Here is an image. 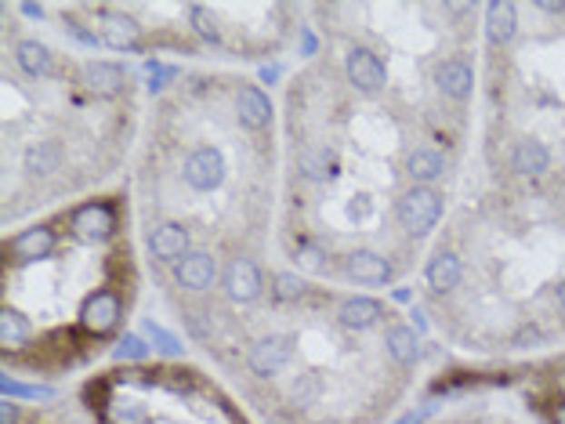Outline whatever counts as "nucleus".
<instances>
[{"label":"nucleus","instance_id":"6","mask_svg":"<svg viewBox=\"0 0 565 424\" xmlns=\"http://www.w3.org/2000/svg\"><path fill=\"white\" fill-rule=\"evenodd\" d=\"M69 225H73V232L84 243H105L116 232V211L109 203H102V200H91V203H84V207L73 211Z\"/></svg>","mask_w":565,"mask_h":424},{"label":"nucleus","instance_id":"34","mask_svg":"<svg viewBox=\"0 0 565 424\" xmlns=\"http://www.w3.org/2000/svg\"><path fill=\"white\" fill-rule=\"evenodd\" d=\"M297 265L308 269V272H319V269H322V251H319L315 243H301V247H297Z\"/></svg>","mask_w":565,"mask_h":424},{"label":"nucleus","instance_id":"39","mask_svg":"<svg viewBox=\"0 0 565 424\" xmlns=\"http://www.w3.org/2000/svg\"><path fill=\"white\" fill-rule=\"evenodd\" d=\"M18 11H22L25 18H36V22L44 18V4H18Z\"/></svg>","mask_w":565,"mask_h":424},{"label":"nucleus","instance_id":"1","mask_svg":"<svg viewBox=\"0 0 565 424\" xmlns=\"http://www.w3.org/2000/svg\"><path fill=\"white\" fill-rule=\"evenodd\" d=\"M442 211H446L442 192L431 189V185H413V189H406V192L399 196V203H395V218H399V225H402L410 236H428V232L439 225Z\"/></svg>","mask_w":565,"mask_h":424},{"label":"nucleus","instance_id":"20","mask_svg":"<svg viewBox=\"0 0 565 424\" xmlns=\"http://www.w3.org/2000/svg\"><path fill=\"white\" fill-rule=\"evenodd\" d=\"M406 174H410L413 185H431V182H439L446 174V156L439 149H431V145H421V149H413L406 156Z\"/></svg>","mask_w":565,"mask_h":424},{"label":"nucleus","instance_id":"41","mask_svg":"<svg viewBox=\"0 0 565 424\" xmlns=\"http://www.w3.org/2000/svg\"><path fill=\"white\" fill-rule=\"evenodd\" d=\"M301 51H304V54H312V51H315V36H312L308 29H301Z\"/></svg>","mask_w":565,"mask_h":424},{"label":"nucleus","instance_id":"23","mask_svg":"<svg viewBox=\"0 0 565 424\" xmlns=\"http://www.w3.org/2000/svg\"><path fill=\"white\" fill-rule=\"evenodd\" d=\"M297 171H301L308 182H326V178L337 174V153L326 149V145H308V149H301V156H297Z\"/></svg>","mask_w":565,"mask_h":424},{"label":"nucleus","instance_id":"40","mask_svg":"<svg viewBox=\"0 0 565 424\" xmlns=\"http://www.w3.org/2000/svg\"><path fill=\"white\" fill-rule=\"evenodd\" d=\"M280 65H262V80H265V84H276V80H280Z\"/></svg>","mask_w":565,"mask_h":424},{"label":"nucleus","instance_id":"27","mask_svg":"<svg viewBox=\"0 0 565 424\" xmlns=\"http://www.w3.org/2000/svg\"><path fill=\"white\" fill-rule=\"evenodd\" d=\"M308 294V283L297 276V272H276L273 276V298L282 305H297L301 298Z\"/></svg>","mask_w":565,"mask_h":424},{"label":"nucleus","instance_id":"17","mask_svg":"<svg viewBox=\"0 0 565 424\" xmlns=\"http://www.w3.org/2000/svg\"><path fill=\"white\" fill-rule=\"evenodd\" d=\"M424 280H428V287H431L435 294H450V291H457L461 280H464V261H461L453 251H439V254L428 258Z\"/></svg>","mask_w":565,"mask_h":424},{"label":"nucleus","instance_id":"44","mask_svg":"<svg viewBox=\"0 0 565 424\" xmlns=\"http://www.w3.org/2000/svg\"><path fill=\"white\" fill-rule=\"evenodd\" d=\"M555 305H559V309L565 312V280L559 283V287H555Z\"/></svg>","mask_w":565,"mask_h":424},{"label":"nucleus","instance_id":"11","mask_svg":"<svg viewBox=\"0 0 565 424\" xmlns=\"http://www.w3.org/2000/svg\"><path fill=\"white\" fill-rule=\"evenodd\" d=\"M435 87L450 102H468L475 91V69L468 58H446L435 65Z\"/></svg>","mask_w":565,"mask_h":424},{"label":"nucleus","instance_id":"22","mask_svg":"<svg viewBox=\"0 0 565 424\" xmlns=\"http://www.w3.org/2000/svg\"><path fill=\"white\" fill-rule=\"evenodd\" d=\"M15 62H18V69L25 73V76H51V69H55V54H51V47L47 44H40V40H18V47H15Z\"/></svg>","mask_w":565,"mask_h":424},{"label":"nucleus","instance_id":"32","mask_svg":"<svg viewBox=\"0 0 565 424\" xmlns=\"http://www.w3.org/2000/svg\"><path fill=\"white\" fill-rule=\"evenodd\" d=\"M113 414H116V424H149V410L134 399H116Z\"/></svg>","mask_w":565,"mask_h":424},{"label":"nucleus","instance_id":"12","mask_svg":"<svg viewBox=\"0 0 565 424\" xmlns=\"http://www.w3.org/2000/svg\"><path fill=\"white\" fill-rule=\"evenodd\" d=\"M174 280L182 291H193V294L211 291L218 283V258L211 251H193L182 265H174Z\"/></svg>","mask_w":565,"mask_h":424},{"label":"nucleus","instance_id":"16","mask_svg":"<svg viewBox=\"0 0 565 424\" xmlns=\"http://www.w3.org/2000/svg\"><path fill=\"white\" fill-rule=\"evenodd\" d=\"M55 247H58V236H55L51 225H29V229H22V232L7 243V251H11L18 261H40V258H51Z\"/></svg>","mask_w":565,"mask_h":424},{"label":"nucleus","instance_id":"30","mask_svg":"<svg viewBox=\"0 0 565 424\" xmlns=\"http://www.w3.org/2000/svg\"><path fill=\"white\" fill-rule=\"evenodd\" d=\"M189 18H193V29H196L203 40H211V44H222V29L214 25V15H211L203 4H193V7H189Z\"/></svg>","mask_w":565,"mask_h":424},{"label":"nucleus","instance_id":"28","mask_svg":"<svg viewBox=\"0 0 565 424\" xmlns=\"http://www.w3.org/2000/svg\"><path fill=\"white\" fill-rule=\"evenodd\" d=\"M149 352H153V345L145 341V334H124L113 349V360L116 363H142V360H149Z\"/></svg>","mask_w":565,"mask_h":424},{"label":"nucleus","instance_id":"24","mask_svg":"<svg viewBox=\"0 0 565 424\" xmlns=\"http://www.w3.org/2000/svg\"><path fill=\"white\" fill-rule=\"evenodd\" d=\"M62 163V145L58 142H33L22 156V167L29 174H55Z\"/></svg>","mask_w":565,"mask_h":424},{"label":"nucleus","instance_id":"35","mask_svg":"<svg viewBox=\"0 0 565 424\" xmlns=\"http://www.w3.org/2000/svg\"><path fill=\"white\" fill-rule=\"evenodd\" d=\"M160 385H167L171 392H193V370H164Z\"/></svg>","mask_w":565,"mask_h":424},{"label":"nucleus","instance_id":"38","mask_svg":"<svg viewBox=\"0 0 565 424\" xmlns=\"http://www.w3.org/2000/svg\"><path fill=\"white\" fill-rule=\"evenodd\" d=\"M537 11H544V15H565V4L559 0H537Z\"/></svg>","mask_w":565,"mask_h":424},{"label":"nucleus","instance_id":"9","mask_svg":"<svg viewBox=\"0 0 565 424\" xmlns=\"http://www.w3.org/2000/svg\"><path fill=\"white\" fill-rule=\"evenodd\" d=\"M344 276L355 280V283H362V287H388L395 280V269H392V261L384 254L359 247V251H352L344 258Z\"/></svg>","mask_w":565,"mask_h":424},{"label":"nucleus","instance_id":"15","mask_svg":"<svg viewBox=\"0 0 565 424\" xmlns=\"http://www.w3.org/2000/svg\"><path fill=\"white\" fill-rule=\"evenodd\" d=\"M80 84L91 91V94H98V98H113V94H120L124 87H127V73H124V65H116V62H87L84 69H80Z\"/></svg>","mask_w":565,"mask_h":424},{"label":"nucleus","instance_id":"4","mask_svg":"<svg viewBox=\"0 0 565 424\" xmlns=\"http://www.w3.org/2000/svg\"><path fill=\"white\" fill-rule=\"evenodd\" d=\"M344 76L359 94H377L388 84V65L370 47H352L344 54Z\"/></svg>","mask_w":565,"mask_h":424},{"label":"nucleus","instance_id":"13","mask_svg":"<svg viewBox=\"0 0 565 424\" xmlns=\"http://www.w3.org/2000/svg\"><path fill=\"white\" fill-rule=\"evenodd\" d=\"M236 116L247 131H265L273 123V98L258 84H243L236 91Z\"/></svg>","mask_w":565,"mask_h":424},{"label":"nucleus","instance_id":"42","mask_svg":"<svg viewBox=\"0 0 565 424\" xmlns=\"http://www.w3.org/2000/svg\"><path fill=\"white\" fill-rule=\"evenodd\" d=\"M551 421H555V424H565V399H559V403L551 407Z\"/></svg>","mask_w":565,"mask_h":424},{"label":"nucleus","instance_id":"7","mask_svg":"<svg viewBox=\"0 0 565 424\" xmlns=\"http://www.w3.org/2000/svg\"><path fill=\"white\" fill-rule=\"evenodd\" d=\"M222 287H225V298H229V301L247 305V301L262 298L265 276H262V269H258L251 258H233V261L225 265V272H222Z\"/></svg>","mask_w":565,"mask_h":424},{"label":"nucleus","instance_id":"33","mask_svg":"<svg viewBox=\"0 0 565 424\" xmlns=\"http://www.w3.org/2000/svg\"><path fill=\"white\" fill-rule=\"evenodd\" d=\"M65 33H69V36H73V40H76V44H84V47H91V51H94V47H98V44H102V36H98V33H94V29H87V25H84V22H73V18H69V22H65Z\"/></svg>","mask_w":565,"mask_h":424},{"label":"nucleus","instance_id":"26","mask_svg":"<svg viewBox=\"0 0 565 424\" xmlns=\"http://www.w3.org/2000/svg\"><path fill=\"white\" fill-rule=\"evenodd\" d=\"M142 334H145V341H149V345H153L160 356H171V360L185 356V345H182V338H178V334H171L167 327H160V323L145 320V323H142Z\"/></svg>","mask_w":565,"mask_h":424},{"label":"nucleus","instance_id":"29","mask_svg":"<svg viewBox=\"0 0 565 424\" xmlns=\"http://www.w3.org/2000/svg\"><path fill=\"white\" fill-rule=\"evenodd\" d=\"M0 396H4V399H15V403H18V399H36V403H40V399H51L55 389H47V385H25V381H15V378L4 374V378H0Z\"/></svg>","mask_w":565,"mask_h":424},{"label":"nucleus","instance_id":"18","mask_svg":"<svg viewBox=\"0 0 565 424\" xmlns=\"http://www.w3.org/2000/svg\"><path fill=\"white\" fill-rule=\"evenodd\" d=\"M519 33V7L511 0H493L486 4V36L493 47H508Z\"/></svg>","mask_w":565,"mask_h":424},{"label":"nucleus","instance_id":"31","mask_svg":"<svg viewBox=\"0 0 565 424\" xmlns=\"http://www.w3.org/2000/svg\"><path fill=\"white\" fill-rule=\"evenodd\" d=\"M145 73H149V84H145V87H149L153 94H160L171 80H178V69H174V65H164L160 58H149V62H145Z\"/></svg>","mask_w":565,"mask_h":424},{"label":"nucleus","instance_id":"14","mask_svg":"<svg viewBox=\"0 0 565 424\" xmlns=\"http://www.w3.org/2000/svg\"><path fill=\"white\" fill-rule=\"evenodd\" d=\"M381 320H384V305H381L377 298H366V294L344 298L341 309H337V323H341L344 330H355V334L373 330Z\"/></svg>","mask_w":565,"mask_h":424},{"label":"nucleus","instance_id":"36","mask_svg":"<svg viewBox=\"0 0 565 424\" xmlns=\"http://www.w3.org/2000/svg\"><path fill=\"white\" fill-rule=\"evenodd\" d=\"M540 341H544V334H540V327H537V323L522 327V330L511 338V345H515V349H537Z\"/></svg>","mask_w":565,"mask_h":424},{"label":"nucleus","instance_id":"3","mask_svg":"<svg viewBox=\"0 0 565 424\" xmlns=\"http://www.w3.org/2000/svg\"><path fill=\"white\" fill-rule=\"evenodd\" d=\"M124 320V301L113 291H94L87 294V301L80 305V330H87L91 338H105L120 327Z\"/></svg>","mask_w":565,"mask_h":424},{"label":"nucleus","instance_id":"25","mask_svg":"<svg viewBox=\"0 0 565 424\" xmlns=\"http://www.w3.org/2000/svg\"><path fill=\"white\" fill-rule=\"evenodd\" d=\"M33 327L18 309H0V345L4 349H18L22 341H29Z\"/></svg>","mask_w":565,"mask_h":424},{"label":"nucleus","instance_id":"37","mask_svg":"<svg viewBox=\"0 0 565 424\" xmlns=\"http://www.w3.org/2000/svg\"><path fill=\"white\" fill-rule=\"evenodd\" d=\"M18 418H22L18 414V403L15 399H4L0 403V424H18Z\"/></svg>","mask_w":565,"mask_h":424},{"label":"nucleus","instance_id":"43","mask_svg":"<svg viewBox=\"0 0 565 424\" xmlns=\"http://www.w3.org/2000/svg\"><path fill=\"white\" fill-rule=\"evenodd\" d=\"M555 389H559V396L565 399V363L559 367V370H555Z\"/></svg>","mask_w":565,"mask_h":424},{"label":"nucleus","instance_id":"10","mask_svg":"<svg viewBox=\"0 0 565 424\" xmlns=\"http://www.w3.org/2000/svg\"><path fill=\"white\" fill-rule=\"evenodd\" d=\"M98 36L105 47L113 51H134L142 44V25L134 15H124V11H102L98 15Z\"/></svg>","mask_w":565,"mask_h":424},{"label":"nucleus","instance_id":"21","mask_svg":"<svg viewBox=\"0 0 565 424\" xmlns=\"http://www.w3.org/2000/svg\"><path fill=\"white\" fill-rule=\"evenodd\" d=\"M384 349H388V356H392L399 367H413V363L421 360V334H417L413 327H406V323H395V327H388V334H384Z\"/></svg>","mask_w":565,"mask_h":424},{"label":"nucleus","instance_id":"45","mask_svg":"<svg viewBox=\"0 0 565 424\" xmlns=\"http://www.w3.org/2000/svg\"><path fill=\"white\" fill-rule=\"evenodd\" d=\"M410 316H413V330H417V334H421V330H424V327H428V323H424V316H421V312H417V309H413V312H410Z\"/></svg>","mask_w":565,"mask_h":424},{"label":"nucleus","instance_id":"46","mask_svg":"<svg viewBox=\"0 0 565 424\" xmlns=\"http://www.w3.org/2000/svg\"><path fill=\"white\" fill-rule=\"evenodd\" d=\"M395 424H421V414H406V418H399Z\"/></svg>","mask_w":565,"mask_h":424},{"label":"nucleus","instance_id":"2","mask_svg":"<svg viewBox=\"0 0 565 424\" xmlns=\"http://www.w3.org/2000/svg\"><path fill=\"white\" fill-rule=\"evenodd\" d=\"M182 178L189 189L196 192H214L222 182H225V156L218 145H196L189 156H185V167H182Z\"/></svg>","mask_w":565,"mask_h":424},{"label":"nucleus","instance_id":"8","mask_svg":"<svg viewBox=\"0 0 565 424\" xmlns=\"http://www.w3.org/2000/svg\"><path fill=\"white\" fill-rule=\"evenodd\" d=\"M149 254L164 265H182L189 254H193V240H189V229L182 222H164L149 232Z\"/></svg>","mask_w":565,"mask_h":424},{"label":"nucleus","instance_id":"5","mask_svg":"<svg viewBox=\"0 0 565 424\" xmlns=\"http://www.w3.org/2000/svg\"><path fill=\"white\" fill-rule=\"evenodd\" d=\"M290 360H293V338L290 334H265V338L254 341V349L247 356V367L258 378H276L290 367Z\"/></svg>","mask_w":565,"mask_h":424},{"label":"nucleus","instance_id":"19","mask_svg":"<svg viewBox=\"0 0 565 424\" xmlns=\"http://www.w3.org/2000/svg\"><path fill=\"white\" fill-rule=\"evenodd\" d=\"M511 171L522 178H540L551 171V149L540 138H522L511 149Z\"/></svg>","mask_w":565,"mask_h":424}]
</instances>
